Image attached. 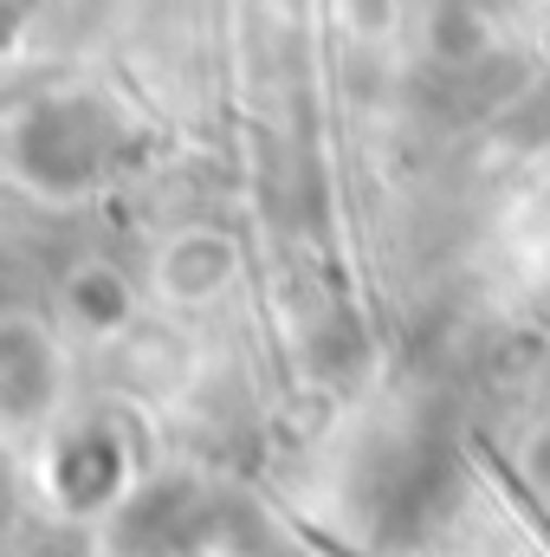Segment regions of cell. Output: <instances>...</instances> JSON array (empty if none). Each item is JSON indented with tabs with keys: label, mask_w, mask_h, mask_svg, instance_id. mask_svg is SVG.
I'll use <instances>...</instances> for the list:
<instances>
[{
	"label": "cell",
	"mask_w": 550,
	"mask_h": 557,
	"mask_svg": "<svg viewBox=\"0 0 550 557\" xmlns=\"http://www.w3.org/2000/svg\"><path fill=\"white\" fill-rule=\"evenodd\" d=\"M525 467H532V480L550 493V421L532 434V447H525Z\"/></svg>",
	"instance_id": "cell-3"
},
{
	"label": "cell",
	"mask_w": 550,
	"mask_h": 557,
	"mask_svg": "<svg viewBox=\"0 0 550 557\" xmlns=\"http://www.w3.org/2000/svg\"><path fill=\"white\" fill-rule=\"evenodd\" d=\"M65 318L78 331H91V337H117L137 318V285L117 273V267L91 260V267H78V273L65 278Z\"/></svg>",
	"instance_id": "cell-2"
},
{
	"label": "cell",
	"mask_w": 550,
	"mask_h": 557,
	"mask_svg": "<svg viewBox=\"0 0 550 557\" xmlns=\"http://www.w3.org/2000/svg\"><path fill=\"white\" fill-rule=\"evenodd\" d=\"M234 273H240L234 240L214 234V227H188V234H168L162 240V253L149 267V285L168 305H208V298H221L234 285Z\"/></svg>",
	"instance_id": "cell-1"
}]
</instances>
